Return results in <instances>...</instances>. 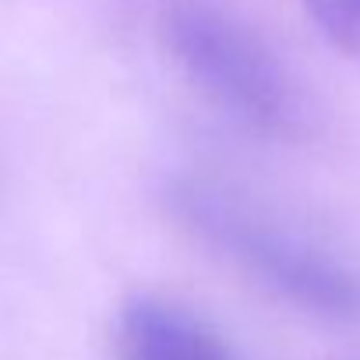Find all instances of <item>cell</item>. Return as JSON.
<instances>
[{
	"mask_svg": "<svg viewBox=\"0 0 360 360\" xmlns=\"http://www.w3.org/2000/svg\"><path fill=\"white\" fill-rule=\"evenodd\" d=\"M162 43L173 64L212 106L251 131L293 134L304 99L276 50L216 0H173L162 11Z\"/></svg>",
	"mask_w": 360,
	"mask_h": 360,
	"instance_id": "obj_1",
	"label": "cell"
},
{
	"mask_svg": "<svg viewBox=\"0 0 360 360\" xmlns=\"http://www.w3.org/2000/svg\"><path fill=\"white\" fill-rule=\"evenodd\" d=\"M173 212L209 248L223 251L279 297L318 314L360 318V276L240 195L188 180L173 191Z\"/></svg>",
	"mask_w": 360,
	"mask_h": 360,
	"instance_id": "obj_2",
	"label": "cell"
},
{
	"mask_svg": "<svg viewBox=\"0 0 360 360\" xmlns=\"http://www.w3.org/2000/svg\"><path fill=\"white\" fill-rule=\"evenodd\" d=\"M117 360H240L233 346L195 311L176 300L138 293L131 297L113 328Z\"/></svg>",
	"mask_w": 360,
	"mask_h": 360,
	"instance_id": "obj_3",
	"label": "cell"
},
{
	"mask_svg": "<svg viewBox=\"0 0 360 360\" xmlns=\"http://www.w3.org/2000/svg\"><path fill=\"white\" fill-rule=\"evenodd\" d=\"M300 4L332 46L360 60V0H300Z\"/></svg>",
	"mask_w": 360,
	"mask_h": 360,
	"instance_id": "obj_4",
	"label": "cell"
}]
</instances>
